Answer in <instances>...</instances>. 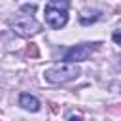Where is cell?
Returning a JSON list of instances; mask_svg holds the SVG:
<instances>
[{"instance_id": "5b68a950", "label": "cell", "mask_w": 121, "mask_h": 121, "mask_svg": "<svg viewBox=\"0 0 121 121\" xmlns=\"http://www.w3.org/2000/svg\"><path fill=\"white\" fill-rule=\"evenodd\" d=\"M19 106H23V108L28 110V112H38V110H40V100H38L36 96L28 95V93H23V95L19 96Z\"/></svg>"}, {"instance_id": "8992f818", "label": "cell", "mask_w": 121, "mask_h": 121, "mask_svg": "<svg viewBox=\"0 0 121 121\" xmlns=\"http://www.w3.org/2000/svg\"><path fill=\"white\" fill-rule=\"evenodd\" d=\"M26 53H28L30 57H38V55H40V51H38L36 43H30V45H28V49H26Z\"/></svg>"}, {"instance_id": "ba28073f", "label": "cell", "mask_w": 121, "mask_h": 121, "mask_svg": "<svg viewBox=\"0 0 121 121\" xmlns=\"http://www.w3.org/2000/svg\"><path fill=\"white\" fill-rule=\"evenodd\" d=\"M112 40H113L117 45H121V30H115V32L112 34Z\"/></svg>"}, {"instance_id": "3957f363", "label": "cell", "mask_w": 121, "mask_h": 121, "mask_svg": "<svg viewBox=\"0 0 121 121\" xmlns=\"http://www.w3.org/2000/svg\"><path fill=\"white\" fill-rule=\"evenodd\" d=\"M100 43H79V45H74L72 49H68L64 53V60L66 62H81V60H87L91 57V53H95L98 49Z\"/></svg>"}, {"instance_id": "9c48e42d", "label": "cell", "mask_w": 121, "mask_h": 121, "mask_svg": "<svg viewBox=\"0 0 121 121\" xmlns=\"http://www.w3.org/2000/svg\"><path fill=\"white\" fill-rule=\"evenodd\" d=\"M68 121H81V117H76V115H72V117H68Z\"/></svg>"}, {"instance_id": "52a82bcc", "label": "cell", "mask_w": 121, "mask_h": 121, "mask_svg": "<svg viewBox=\"0 0 121 121\" xmlns=\"http://www.w3.org/2000/svg\"><path fill=\"white\" fill-rule=\"evenodd\" d=\"M21 9L25 13H34L36 11V4H30V6H21Z\"/></svg>"}, {"instance_id": "7a4b0ae2", "label": "cell", "mask_w": 121, "mask_h": 121, "mask_svg": "<svg viewBox=\"0 0 121 121\" xmlns=\"http://www.w3.org/2000/svg\"><path fill=\"white\" fill-rule=\"evenodd\" d=\"M79 74L81 72L74 62H60V64H55V66L47 68L43 72V78H45V81L59 85V83H68V81L76 79Z\"/></svg>"}, {"instance_id": "6da1fadb", "label": "cell", "mask_w": 121, "mask_h": 121, "mask_svg": "<svg viewBox=\"0 0 121 121\" xmlns=\"http://www.w3.org/2000/svg\"><path fill=\"white\" fill-rule=\"evenodd\" d=\"M68 0H47L45 4V23L53 28H62L68 23Z\"/></svg>"}, {"instance_id": "277c9868", "label": "cell", "mask_w": 121, "mask_h": 121, "mask_svg": "<svg viewBox=\"0 0 121 121\" xmlns=\"http://www.w3.org/2000/svg\"><path fill=\"white\" fill-rule=\"evenodd\" d=\"M11 28L19 34V36H32V34H38L40 32V23L32 17V15H25V17H19L15 21L9 23Z\"/></svg>"}]
</instances>
